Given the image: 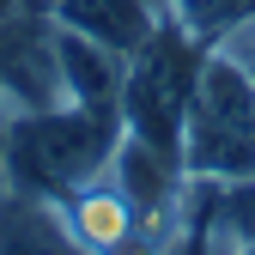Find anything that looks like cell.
I'll return each instance as SVG.
<instances>
[{"mask_svg":"<svg viewBox=\"0 0 255 255\" xmlns=\"http://www.w3.org/2000/svg\"><path fill=\"white\" fill-rule=\"evenodd\" d=\"M122 140L116 110H85V104H49V110H18L6 116V146H0V182L24 201L61 207L85 182L110 170V152Z\"/></svg>","mask_w":255,"mask_h":255,"instance_id":"1","label":"cell"},{"mask_svg":"<svg viewBox=\"0 0 255 255\" xmlns=\"http://www.w3.org/2000/svg\"><path fill=\"white\" fill-rule=\"evenodd\" d=\"M182 170L188 182H243L255 176V67L213 43L182 116Z\"/></svg>","mask_w":255,"mask_h":255,"instance_id":"2","label":"cell"},{"mask_svg":"<svg viewBox=\"0 0 255 255\" xmlns=\"http://www.w3.org/2000/svg\"><path fill=\"white\" fill-rule=\"evenodd\" d=\"M213 43H201L188 24L164 18L152 37L128 55L122 73V134H134L158 152L182 158V116H188V91H195V73L207 61Z\"/></svg>","mask_w":255,"mask_h":255,"instance_id":"3","label":"cell"},{"mask_svg":"<svg viewBox=\"0 0 255 255\" xmlns=\"http://www.w3.org/2000/svg\"><path fill=\"white\" fill-rule=\"evenodd\" d=\"M43 12H49V24L79 30V37L104 43L116 55H134L152 30L170 18L164 0H43Z\"/></svg>","mask_w":255,"mask_h":255,"instance_id":"4","label":"cell"},{"mask_svg":"<svg viewBox=\"0 0 255 255\" xmlns=\"http://www.w3.org/2000/svg\"><path fill=\"white\" fill-rule=\"evenodd\" d=\"M55 61H61V91H67V104L116 110V116H122L128 55H116V49H104V43L79 37V30H61V24H55Z\"/></svg>","mask_w":255,"mask_h":255,"instance_id":"5","label":"cell"},{"mask_svg":"<svg viewBox=\"0 0 255 255\" xmlns=\"http://www.w3.org/2000/svg\"><path fill=\"white\" fill-rule=\"evenodd\" d=\"M170 18L188 24L201 43H219L225 30H237L243 18H255V0H164Z\"/></svg>","mask_w":255,"mask_h":255,"instance_id":"6","label":"cell"},{"mask_svg":"<svg viewBox=\"0 0 255 255\" xmlns=\"http://www.w3.org/2000/svg\"><path fill=\"white\" fill-rule=\"evenodd\" d=\"M207 207H213V225L225 231L237 249H255V176L219 182L213 195H207Z\"/></svg>","mask_w":255,"mask_h":255,"instance_id":"7","label":"cell"},{"mask_svg":"<svg viewBox=\"0 0 255 255\" xmlns=\"http://www.w3.org/2000/svg\"><path fill=\"white\" fill-rule=\"evenodd\" d=\"M219 43H225V49H237V55L249 61V67H255V18H243L237 30H225V37H219Z\"/></svg>","mask_w":255,"mask_h":255,"instance_id":"8","label":"cell"},{"mask_svg":"<svg viewBox=\"0 0 255 255\" xmlns=\"http://www.w3.org/2000/svg\"><path fill=\"white\" fill-rule=\"evenodd\" d=\"M0 146H6V104H0ZM0 188H6V182H0Z\"/></svg>","mask_w":255,"mask_h":255,"instance_id":"9","label":"cell"},{"mask_svg":"<svg viewBox=\"0 0 255 255\" xmlns=\"http://www.w3.org/2000/svg\"><path fill=\"white\" fill-rule=\"evenodd\" d=\"M243 255H255V249H243Z\"/></svg>","mask_w":255,"mask_h":255,"instance_id":"10","label":"cell"}]
</instances>
